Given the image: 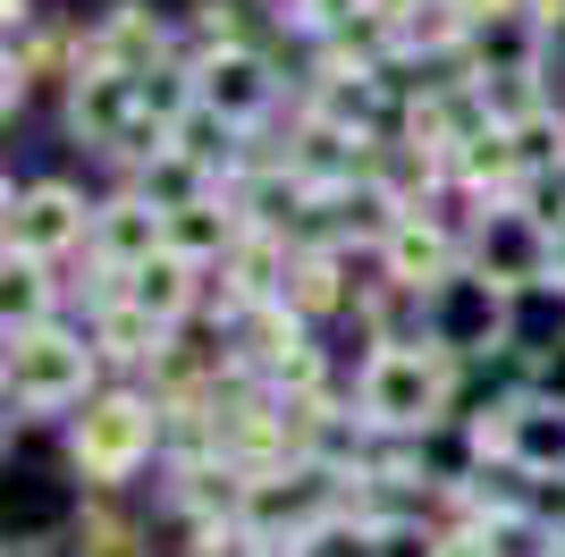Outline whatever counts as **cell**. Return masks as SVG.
<instances>
[{"label":"cell","mask_w":565,"mask_h":557,"mask_svg":"<svg viewBox=\"0 0 565 557\" xmlns=\"http://www.w3.org/2000/svg\"><path fill=\"white\" fill-rule=\"evenodd\" d=\"M456 355L430 347V338H380L372 355H363V371H354V414L372 422L380 440H423V431H439L456 406Z\"/></svg>","instance_id":"1"},{"label":"cell","mask_w":565,"mask_h":557,"mask_svg":"<svg viewBox=\"0 0 565 557\" xmlns=\"http://www.w3.org/2000/svg\"><path fill=\"white\" fill-rule=\"evenodd\" d=\"M161 456V397L152 389H94L85 414L68 422V464L94 490H127Z\"/></svg>","instance_id":"2"},{"label":"cell","mask_w":565,"mask_h":557,"mask_svg":"<svg viewBox=\"0 0 565 557\" xmlns=\"http://www.w3.org/2000/svg\"><path fill=\"white\" fill-rule=\"evenodd\" d=\"M94 371H102V347L94 329H68V322H34V329H9V414H68L94 397Z\"/></svg>","instance_id":"3"},{"label":"cell","mask_w":565,"mask_h":557,"mask_svg":"<svg viewBox=\"0 0 565 557\" xmlns=\"http://www.w3.org/2000/svg\"><path fill=\"white\" fill-rule=\"evenodd\" d=\"M515 304H523L515 287H498L490 271H472V262H465V271L430 296L423 338H430V347H448L456 364H481V355L498 364L507 347H523V338H515Z\"/></svg>","instance_id":"4"},{"label":"cell","mask_w":565,"mask_h":557,"mask_svg":"<svg viewBox=\"0 0 565 557\" xmlns=\"http://www.w3.org/2000/svg\"><path fill=\"white\" fill-rule=\"evenodd\" d=\"M76 245H94V203H85V195H76L68 178L9 186V254L68 262Z\"/></svg>","instance_id":"5"},{"label":"cell","mask_w":565,"mask_h":557,"mask_svg":"<svg viewBox=\"0 0 565 557\" xmlns=\"http://www.w3.org/2000/svg\"><path fill=\"white\" fill-rule=\"evenodd\" d=\"M76 51H85V69L143 76V69H161V60H178V34H169V18L152 9V0H110V9L76 34ZM85 69H76V76H85Z\"/></svg>","instance_id":"6"},{"label":"cell","mask_w":565,"mask_h":557,"mask_svg":"<svg viewBox=\"0 0 565 557\" xmlns=\"http://www.w3.org/2000/svg\"><path fill=\"white\" fill-rule=\"evenodd\" d=\"M161 245H169V211H161V203H143L136 186H118L110 203H94V245H85V254H94V271H102L94 296H110L118 278L143 271Z\"/></svg>","instance_id":"7"},{"label":"cell","mask_w":565,"mask_h":557,"mask_svg":"<svg viewBox=\"0 0 565 557\" xmlns=\"http://www.w3.org/2000/svg\"><path fill=\"white\" fill-rule=\"evenodd\" d=\"M194 102L220 111L228 127H262V118L279 111V69H270V51H262V43H236V51L194 60Z\"/></svg>","instance_id":"8"},{"label":"cell","mask_w":565,"mask_h":557,"mask_svg":"<svg viewBox=\"0 0 565 557\" xmlns=\"http://www.w3.org/2000/svg\"><path fill=\"white\" fill-rule=\"evenodd\" d=\"M472 271H490L498 287H515V296L548 287V229L523 203H490L472 220Z\"/></svg>","instance_id":"9"},{"label":"cell","mask_w":565,"mask_h":557,"mask_svg":"<svg viewBox=\"0 0 565 557\" xmlns=\"http://www.w3.org/2000/svg\"><path fill=\"white\" fill-rule=\"evenodd\" d=\"M110 296H127L136 313H152L161 329H186V322H194V304H203V262H186V254H169V245H161L143 271L118 278Z\"/></svg>","instance_id":"10"},{"label":"cell","mask_w":565,"mask_h":557,"mask_svg":"<svg viewBox=\"0 0 565 557\" xmlns=\"http://www.w3.org/2000/svg\"><path fill=\"white\" fill-rule=\"evenodd\" d=\"M254 229L245 211L228 203V186L220 195H203V203H186V211H169V254H186V262H203V271H220V262L236 254V237Z\"/></svg>","instance_id":"11"},{"label":"cell","mask_w":565,"mask_h":557,"mask_svg":"<svg viewBox=\"0 0 565 557\" xmlns=\"http://www.w3.org/2000/svg\"><path fill=\"white\" fill-rule=\"evenodd\" d=\"M354 287H363V278H347V254H338V245H296V271H287V313H305V322L354 313Z\"/></svg>","instance_id":"12"},{"label":"cell","mask_w":565,"mask_h":557,"mask_svg":"<svg viewBox=\"0 0 565 557\" xmlns=\"http://www.w3.org/2000/svg\"><path fill=\"white\" fill-rule=\"evenodd\" d=\"M94 347H102V364H136V371H152V355L178 338V329H161L152 313H136L127 296H94Z\"/></svg>","instance_id":"13"},{"label":"cell","mask_w":565,"mask_h":557,"mask_svg":"<svg viewBox=\"0 0 565 557\" xmlns=\"http://www.w3.org/2000/svg\"><path fill=\"white\" fill-rule=\"evenodd\" d=\"M127 186H136L143 203H161V211H186V203H203V195H220V178L203 161H186L178 144H161V153H143L136 169H127Z\"/></svg>","instance_id":"14"},{"label":"cell","mask_w":565,"mask_h":557,"mask_svg":"<svg viewBox=\"0 0 565 557\" xmlns=\"http://www.w3.org/2000/svg\"><path fill=\"white\" fill-rule=\"evenodd\" d=\"M0 313H9V329L60 322V313H51V262H34V254H9V262H0Z\"/></svg>","instance_id":"15"},{"label":"cell","mask_w":565,"mask_h":557,"mask_svg":"<svg viewBox=\"0 0 565 557\" xmlns=\"http://www.w3.org/2000/svg\"><path fill=\"white\" fill-rule=\"evenodd\" d=\"M245 43V18H236V0H194V25H186V60H212V51H236Z\"/></svg>","instance_id":"16"},{"label":"cell","mask_w":565,"mask_h":557,"mask_svg":"<svg viewBox=\"0 0 565 557\" xmlns=\"http://www.w3.org/2000/svg\"><path fill=\"white\" fill-rule=\"evenodd\" d=\"M287 18L305 25L312 43H321V34H338L347 18H363V0H287Z\"/></svg>","instance_id":"17"},{"label":"cell","mask_w":565,"mask_h":557,"mask_svg":"<svg viewBox=\"0 0 565 557\" xmlns=\"http://www.w3.org/2000/svg\"><path fill=\"white\" fill-rule=\"evenodd\" d=\"M548 287H565V220L548 229Z\"/></svg>","instance_id":"18"}]
</instances>
